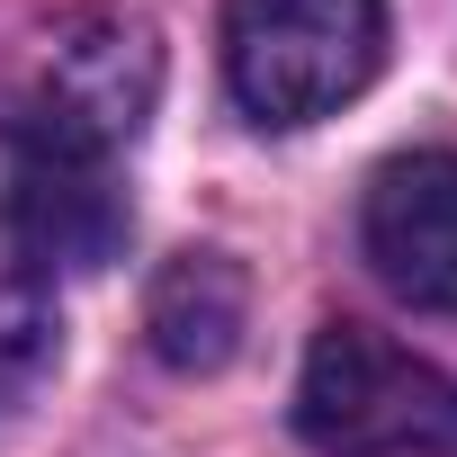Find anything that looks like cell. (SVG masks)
I'll return each mask as SVG.
<instances>
[{
	"instance_id": "cell-1",
	"label": "cell",
	"mask_w": 457,
	"mask_h": 457,
	"mask_svg": "<svg viewBox=\"0 0 457 457\" xmlns=\"http://www.w3.org/2000/svg\"><path fill=\"white\" fill-rule=\"evenodd\" d=\"M162 99V46L126 10H63L0 63V153L126 162Z\"/></svg>"
},
{
	"instance_id": "cell-2",
	"label": "cell",
	"mask_w": 457,
	"mask_h": 457,
	"mask_svg": "<svg viewBox=\"0 0 457 457\" xmlns=\"http://www.w3.org/2000/svg\"><path fill=\"white\" fill-rule=\"evenodd\" d=\"M296 430L323 457H457V377L368 323H323L296 377Z\"/></svg>"
},
{
	"instance_id": "cell-3",
	"label": "cell",
	"mask_w": 457,
	"mask_h": 457,
	"mask_svg": "<svg viewBox=\"0 0 457 457\" xmlns=\"http://www.w3.org/2000/svg\"><path fill=\"white\" fill-rule=\"evenodd\" d=\"M386 63V0H224V81L261 126H314Z\"/></svg>"
},
{
	"instance_id": "cell-4",
	"label": "cell",
	"mask_w": 457,
	"mask_h": 457,
	"mask_svg": "<svg viewBox=\"0 0 457 457\" xmlns=\"http://www.w3.org/2000/svg\"><path fill=\"white\" fill-rule=\"evenodd\" d=\"M126 179L117 162L90 153H10V179H0V243H10L19 278H90L126 252Z\"/></svg>"
},
{
	"instance_id": "cell-5",
	"label": "cell",
	"mask_w": 457,
	"mask_h": 457,
	"mask_svg": "<svg viewBox=\"0 0 457 457\" xmlns=\"http://www.w3.org/2000/svg\"><path fill=\"white\" fill-rule=\"evenodd\" d=\"M359 243L368 270L421 305V314H457V153H395L368 179L359 206Z\"/></svg>"
},
{
	"instance_id": "cell-6",
	"label": "cell",
	"mask_w": 457,
	"mask_h": 457,
	"mask_svg": "<svg viewBox=\"0 0 457 457\" xmlns=\"http://www.w3.org/2000/svg\"><path fill=\"white\" fill-rule=\"evenodd\" d=\"M144 332H153L162 368H179V377L234 368V350H243V332H252V278L224 261V252H170V261L153 270Z\"/></svg>"
},
{
	"instance_id": "cell-7",
	"label": "cell",
	"mask_w": 457,
	"mask_h": 457,
	"mask_svg": "<svg viewBox=\"0 0 457 457\" xmlns=\"http://www.w3.org/2000/svg\"><path fill=\"white\" fill-rule=\"evenodd\" d=\"M54 341H63L54 305L28 278H10V287H0V386H37L54 368Z\"/></svg>"
}]
</instances>
